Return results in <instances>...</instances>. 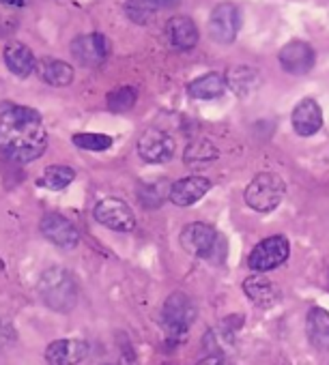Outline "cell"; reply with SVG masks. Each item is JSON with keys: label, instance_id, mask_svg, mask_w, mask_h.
<instances>
[{"label": "cell", "instance_id": "obj_18", "mask_svg": "<svg viewBox=\"0 0 329 365\" xmlns=\"http://www.w3.org/2000/svg\"><path fill=\"white\" fill-rule=\"evenodd\" d=\"M5 63L7 69L18 78H29L37 67L35 54L31 52V48H26L20 41H14L5 48Z\"/></svg>", "mask_w": 329, "mask_h": 365}, {"label": "cell", "instance_id": "obj_21", "mask_svg": "<svg viewBox=\"0 0 329 365\" xmlns=\"http://www.w3.org/2000/svg\"><path fill=\"white\" fill-rule=\"evenodd\" d=\"M226 91V78L220 76V73H205L196 80H192L188 84V93L190 97L194 99H201V101H211V99H218L222 97Z\"/></svg>", "mask_w": 329, "mask_h": 365}, {"label": "cell", "instance_id": "obj_1", "mask_svg": "<svg viewBox=\"0 0 329 365\" xmlns=\"http://www.w3.org/2000/svg\"><path fill=\"white\" fill-rule=\"evenodd\" d=\"M48 148V131L33 108L14 106L0 114V153L18 163L39 159Z\"/></svg>", "mask_w": 329, "mask_h": 365}, {"label": "cell", "instance_id": "obj_13", "mask_svg": "<svg viewBox=\"0 0 329 365\" xmlns=\"http://www.w3.org/2000/svg\"><path fill=\"white\" fill-rule=\"evenodd\" d=\"M209 190H211V180L207 176H188L173 182L168 198L177 207H192L194 202L205 198Z\"/></svg>", "mask_w": 329, "mask_h": 365}, {"label": "cell", "instance_id": "obj_14", "mask_svg": "<svg viewBox=\"0 0 329 365\" xmlns=\"http://www.w3.org/2000/svg\"><path fill=\"white\" fill-rule=\"evenodd\" d=\"M88 354V344L82 339H56L46 350L50 365H78Z\"/></svg>", "mask_w": 329, "mask_h": 365}, {"label": "cell", "instance_id": "obj_10", "mask_svg": "<svg viewBox=\"0 0 329 365\" xmlns=\"http://www.w3.org/2000/svg\"><path fill=\"white\" fill-rule=\"evenodd\" d=\"M110 52V41L99 33L80 35L71 41V54L74 58L84 67H99Z\"/></svg>", "mask_w": 329, "mask_h": 365}, {"label": "cell", "instance_id": "obj_9", "mask_svg": "<svg viewBox=\"0 0 329 365\" xmlns=\"http://www.w3.org/2000/svg\"><path fill=\"white\" fill-rule=\"evenodd\" d=\"M138 155L146 163H166L175 155V140L161 129H146L138 140Z\"/></svg>", "mask_w": 329, "mask_h": 365}, {"label": "cell", "instance_id": "obj_30", "mask_svg": "<svg viewBox=\"0 0 329 365\" xmlns=\"http://www.w3.org/2000/svg\"><path fill=\"white\" fill-rule=\"evenodd\" d=\"M0 3L7 5V7H26L29 0H0Z\"/></svg>", "mask_w": 329, "mask_h": 365}, {"label": "cell", "instance_id": "obj_19", "mask_svg": "<svg viewBox=\"0 0 329 365\" xmlns=\"http://www.w3.org/2000/svg\"><path fill=\"white\" fill-rule=\"evenodd\" d=\"M305 333L316 350H329V312L312 307L305 318Z\"/></svg>", "mask_w": 329, "mask_h": 365}, {"label": "cell", "instance_id": "obj_5", "mask_svg": "<svg viewBox=\"0 0 329 365\" xmlns=\"http://www.w3.org/2000/svg\"><path fill=\"white\" fill-rule=\"evenodd\" d=\"M194 320H196V305L188 294L175 292L163 301L161 324L171 339H183L190 327L194 324Z\"/></svg>", "mask_w": 329, "mask_h": 365}, {"label": "cell", "instance_id": "obj_8", "mask_svg": "<svg viewBox=\"0 0 329 365\" xmlns=\"http://www.w3.org/2000/svg\"><path fill=\"white\" fill-rule=\"evenodd\" d=\"M95 220L116 232H131L136 228V215L129 209L127 202H123L121 198H103L95 205L93 211Z\"/></svg>", "mask_w": 329, "mask_h": 365}, {"label": "cell", "instance_id": "obj_4", "mask_svg": "<svg viewBox=\"0 0 329 365\" xmlns=\"http://www.w3.org/2000/svg\"><path fill=\"white\" fill-rule=\"evenodd\" d=\"M286 194V182L275 172H260L246 187V205L256 213H271Z\"/></svg>", "mask_w": 329, "mask_h": 365}, {"label": "cell", "instance_id": "obj_20", "mask_svg": "<svg viewBox=\"0 0 329 365\" xmlns=\"http://www.w3.org/2000/svg\"><path fill=\"white\" fill-rule=\"evenodd\" d=\"M226 86L239 95V97H248L252 95L258 86H260V73L254 67L248 65H237L233 69H228L226 73Z\"/></svg>", "mask_w": 329, "mask_h": 365}, {"label": "cell", "instance_id": "obj_16", "mask_svg": "<svg viewBox=\"0 0 329 365\" xmlns=\"http://www.w3.org/2000/svg\"><path fill=\"white\" fill-rule=\"evenodd\" d=\"M243 290H246L248 299H250L252 303L260 305V307H271V305H275V303L280 301V297H282L278 284L271 282L269 277H263L260 273L248 277V279L243 282Z\"/></svg>", "mask_w": 329, "mask_h": 365}, {"label": "cell", "instance_id": "obj_22", "mask_svg": "<svg viewBox=\"0 0 329 365\" xmlns=\"http://www.w3.org/2000/svg\"><path fill=\"white\" fill-rule=\"evenodd\" d=\"M39 78L50 86H67L74 80V67L59 58H44L39 63Z\"/></svg>", "mask_w": 329, "mask_h": 365}, {"label": "cell", "instance_id": "obj_17", "mask_svg": "<svg viewBox=\"0 0 329 365\" xmlns=\"http://www.w3.org/2000/svg\"><path fill=\"white\" fill-rule=\"evenodd\" d=\"M166 29H168V37H171L173 48H177L181 52H188V50L196 48V43H198V29H196V24L188 16L171 18Z\"/></svg>", "mask_w": 329, "mask_h": 365}, {"label": "cell", "instance_id": "obj_7", "mask_svg": "<svg viewBox=\"0 0 329 365\" xmlns=\"http://www.w3.org/2000/svg\"><path fill=\"white\" fill-rule=\"evenodd\" d=\"M290 254V245L284 237H269L265 241H260L248 258V264L252 271L256 273H265V271H273L280 264H284L288 260Z\"/></svg>", "mask_w": 329, "mask_h": 365}, {"label": "cell", "instance_id": "obj_12", "mask_svg": "<svg viewBox=\"0 0 329 365\" xmlns=\"http://www.w3.org/2000/svg\"><path fill=\"white\" fill-rule=\"evenodd\" d=\"M39 228H41V235H44L50 243H54L56 247L74 250V247L80 243V232H78V228H76L67 217H63V215H59V213H48V215H44Z\"/></svg>", "mask_w": 329, "mask_h": 365}, {"label": "cell", "instance_id": "obj_28", "mask_svg": "<svg viewBox=\"0 0 329 365\" xmlns=\"http://www.w3.org/2000/svg\"><path fill=\"white\" fill-rule=\"evenodd\" d=\"M196 365H233V363L224 354H209V356L201 359Z\"/></svg>", "mask_w": 329, "mask_h": 365}, {"label": "cell", "instance_id": "obj_26", "mask_svg": "<svg viewBox=\"0 0 329 365\" xmlns=\"http://www.w3.org/2000/svg\"><path fill=\"white\" fill-rule=\"evenodd\" d=\"M136 99H138V93L136 88L131 86H121L116 91H112L106 99L108 103V110L110 112H129L133 106H136Z\"/></svg>", "mask_w": 329, "mask_h": 365}, {"label": "cell", "instance_id": "obj_6", "mask_svg": "<svg viewBox=\"0 0 329 365\" xmlns=\"http://www.w3.org/2000/svg\"><path fill=\"white\" fill-rule=\"evenodd\" d=\"M241 29V14L235 3H220L209 16V37L220 46H231Z\"/></svg>", "mask_w": 329, "mask_h": 365}, {"label": "cell", "instance_id": "obj_29", "mask_svg": "<svg viewBox=\"0 0 329 365\" xmlns=\"http://www.w3.org/2000/svg\"><path fill=\"white\" fill-rule=\"evenodd\" d=\"M179 3H181V0H155V5L159 9H175Z\"/></svg>", "mask_w": 329, "mask_h": 365}, {"label": "cell", "instance_id": "obj_15", "mask_svg": "<svg viewBox=\"0 0 329 365\" xmlns=\"http://www.w3.org/2000/svg\"><path fill=\"white\" fill-rule=\"evenodd\" d=\"M290 123H293V129L299 135H303V138L314 135L323 127V110L314 99H310V97L301 99L293 110Z\"/></svg>", "mask_w": 329, "mask_h": 365}, {"label": "cell", "instance_id": "obj_24", "mask_svg": "<svg viewBox=\"0 0 329 365\" xmlns=\"http://www.w3.org/2000/svg\"><path fill=\"white\" fill-rule=\"evenodd\" d=\"M220 157V148L211 142V140H194L188 144L186 153H183V161L188 165H205L211 163Z\"/></svg>", "mask_w": 329, "mask_h": 365}, {"label": "cell", "instance_id": "obj_11", "mask_svg": "<svg viewBox=\"0 0 329 365\" xmlns=\"http://www.w3.org/2000/svg\"><path fill=\"white\" fill-rule=\"evenodd\" d=\"M278 61L282 65V69L290 76H305L308 71H312L314 63H316V54L312 50V46L308 41H288L280 54Z\"/></svg>", "mask_w": 329, "mask_h": 365}, {"label": "cell", "instance_id": "obj_25", "mask_svg": "<svg viewBox=\"0 0 329 365\" xmlns=\"http://www.w3.org/2000/svg\"><path fill=\"white\" fill-rule=\"evenodd\" d=\"M157 9L159 7L155 5V0H127L125 3V14L136 24H148Z\"/></svg>", "mask_w": 329, "mask_h": 365}, {"label": "cell", "instance_id": "obj_3", "mask_svg": "<svg viewBox=\"0 0 329 365\" xmlns=\"http://www.w3.org/2000/svg\"><path fill=\"white\" fill-rule=\"evenodd\" d=\"M181 247L203 260H211V262H224L226 258V241L224 237L211 228L209 224L203 222H194L188 224L181 230Z\"/></svg>", "mask_w": 329, "mask_h": 365}, {"label": "cell", "instance_id": "obj_27", "mask_svg": "<svg viewBox=\"0 0 329 365\" xmlns=\"http://www.w3.org/2000/svg\"><path fill=\"white\" fill-rule=\"evenodd\" d=\"M74 144L78 148L99 153V150H108L112 146V138L106 135V133H76L74 135Z\"/></svg>", "mask_w": 329, "mask_h": 365}, {"label": "cell", "instance_id": "obj_23", "mask_svg": "<svg viewBox=\"0 0 329 365\" xmlns=\"http://www.w3.org/2000/svg\"><path fill=\"white\" fill-rule=\"evenodd\" d=\"M76 178V170L69 165H50L44 170L39 178V187H46L48 192H61L67 185H71Z\"/></svg>", "mask_w": 329, "mask_h": 365}, {"label": "cell", "instance_id": "obj_2", "mask_svg": "<svg viewBox=\"0 0 329 365\" xmlns=\"http://www.w3.org/2000/svg\"><path fill=\"white\" fill-rule=\"evenodd\" d=\"M37 290L41 301L59 314H69L78 303V282L74 273L63 267H52L44 271Z\"/></svg>", "mask_w": 329, "mask_h": 365}, {"label": "cell", "instance_id": "obj_31", "mask_svg": "<svg viewBox=\"0 0 329 365\" xmlns=\"http://www.w3.org/2000/svg\"><path fill=\"white\" fill-rule=\"evenodd\" d=\"M5 331H7V329L3 327V322H0V341H3V335H5Z\"/></svg>", "mask_w": 329, "mask_h": 365}]
</instances>
